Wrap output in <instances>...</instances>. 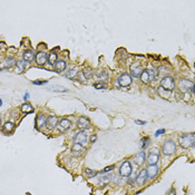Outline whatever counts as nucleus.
I'll list each match as a JSON object with an SVG mask.
<instances>
[{
	"mask_svg": "<svg viewBox=\"0 0 195 195\" xmlns=\"http://www.w3.org/2000/svg\"><path fill=\"white\" fill-rule=\"evenodd\" d=\"M180 145L183 148H190L194 145L195 142V134L194 133H186V134H183L181 135L180 138Z\"/></svg>",
	"mask_w": 195,
	"mask_h": 195,
	"instance_id": "nucleus-1",
	"label": "nucleus"
},
{
	"mask_svg": "<svg viewBox=\"0 0 195 195\" xmlns=\"http://www.w3.org/2000/svg\"><path fill=\"white\" fill-rule=\"evenodd\" d=\"M135 123H137V124H140V125H144V124H146V121H135Z\"/></svg>",
	"mask_w": 195,
	"mask_h": 195,
	"instance_id": "nucleus-44",
	"label": "nucleus"
},
{
	"mask_svg": "<svg viewBox=\"0 0 195 195\" xmlns=\"http://www.w3.org/2000/svg\"><path fill=\"white\" fill-rule=\"evenodd\" d=\"M50 90H52V92H67V89L63 88V87H58V86L50 87Z\"/></svg>",
	"mask_w": 195,
	"mask_h": 195,
	"instance_id": "nucleus-36",
	"label": "nucleus"
},
{
	"mask_svg": "<svg viewBox=\"0 0 195 195\" xmlns=\"http://www.w3.org/2000/svg\"><path fill=\"white\" fill-rule=\"evenodd\" d=\"M57 58H58V57H57V54L52 52H50V55L48 56V61L52 64V65H55L56 61H57Z\"/></svg>",
	"mask_w": 195,
	"mask_h": 195,
	"instance_id": "nucleus-28",
	"label": "nucleus"
},
{
	"mask_svg": "<svg viewBox=\"0 0 195 195\" xmlns=\"http://www.w3.org/2000/svg\"><path fill=\"white\" fill-rule=\"evenodd\" d=\"M77 69L76 68H74V69H70L68 73H67V77H71V78H74L76 75H77Z\"/></svg>",
	"mask_w": 195,
	"mask_h": 195,
	"instance_id": "nucleus-35",
	"label": "nucleus"
},
{
	"mask_svg": "<svg viewBox=\"0 0 195 195\" xmlns=\"http://www.w3.org/2000/svg\"><path fill=\"white\" fill-rule=\"evenodd\" d=\"M21 112L25 114H29V113H33V107L30 104H24L21 106Z\"/></svg>",
	"mask_w": 195,
	"mask_h": 195,
	"instance_id": "nucleus-26",
	"label": "nucleus"
},
{
	"mask_svg": "<svg viewBox=\"0 0 195 195\" xmlns=\"http://www.w3.org/2000/svg\"><path fill=\"white\" fill-rule=\"evenodd\" d=\"M70 125H71V121L69 119H67V118H64L61 121H59L58 124V127H59V131H67V129L69 128Z\"/></svg>",
	"mask_w": 195,
	"mask_h": 195,
	"instance_id": "nucleus-18",
	"label": "nucleus"
},
{
	"mask_svg": "<svg viewBox=\"0 0 195 195\" xmlns=\"http://www.w3.org/2000/svg\"><path fill=\"white\" fill-rule=\"evenodd\" d=\"M167 195H176V192H175V190H174V188H172Z\"/></svg>",
	"mask_w": 195,
	"mask_h": 195,
	"instance_id": "nucleus-43",
	"label": "nucleus"
},
{
	"mask_svg": "<svg viewBox=\"0 0 195 195\" xmlns=\"http://www.w3.org/2000/svg\"><path fill=\"white\" fill-rule=\"evenodd\" d=\"M145 159H146V158H145V152L144 151L138 152V153L134 156V162H135V164L138 166L143 165L144 162H145Z\"/></svg>",
	"mask_w": 195,
	"mask_h": 195,
	"instance_id": "nucleus-12",
	"label": "nucleus"
},
{
	"mask_svg": "<svg viewBox=\"0 0 195 195\" xmlns=\"http://www.w3.org/2000/svg\"><path fill=\"white\" fill-rule=\"evenodd\" d=\"M118 84L121 85V87H127L132 84V77L127 74H121L118 78Z\"/></svg>",
	"mask_w": 195,
	"mask_h": 195,
	"instance_id": "nucleus-7",
	"label": "nucleus"
},
{
	"mask_svg": "<svg viewBox=\"0 0 195 195\" xmlns=\"http://www.w3.org/2000/svg\"><path fill=\"white\" fill-rule=\"evenodd\" d=\"M146 174H147V178L153 180L157 176L158 174V167L156 165H149L146 169Z\"/></svg>",
	"mask_w": 195,
	"mask_h": 195,
	"instance_id": "nucleus-9",
	"label": "nucleus"
},
{
	"mask_svg": "<svg viewBox=\"0 0 195 195\" xmlns=\"http://www.w3.org/2000/svg\"><path fill=\"white\" fill-rule=\"evenodd\" d=\"M96 140H97V135H92L90 138H89V142H90V143H95Z\"/></svg>",
	"mask_w": 195,
	"mask_h": 195,
	"instance_id": "nucleus-40",
	"label": "nucleus"
},
{
	"mask_svg": "<svg viewBox=\"0 0 195 195\" xmlns=\"http://www.w3.org/2000/svg\"><path fill=\"white\" fill-rule=\"evenodd\" d=\"M46 123H47V118L44 114H39L37 116V119H36V125H37L38 129H42L46 126Z\"/></svg>",
	"mask_w": 195,
	"mask_h": 195,
	"instance_id": "nucleus-14",
	"label": "nucleus"
},
{
	"mask_svg": "<svg viewBox=\"0 0 195 195\" xmlns=\"http://www.w3.org/2000/svg\"><path fill=\"white\" fill-rule=\"evenodd\" d=\"M89 119L86 117H80L78 119V123H77V126L79 127L80 129H86L89 127Z\"/></svg>",
	"mask_w": 195,
	"mask_h": 195,
	"instance_id": "nucleus-19",
	"label": "nucleus"
},
{
	"mask_svg": "<svg viewBox=\"0 0 195 195\" xmlns=\"http://www.w3.org/2000/svg\"><path fill=\"white\" fill-rule=\"evenodd\" d=\"M140 77V80L143 81V83H145V84H147V83H149V81H151V80H149V76H148V74H147V71H146V70H144Z\"/></svg>",
	"mask_w": 195,
	"mask_h": 195,
	"instance_id": "nucleus-29",
	"label": "nucleus"
},
{
	"mask_svg": "<svg viewBox=\"0 0 195 195\" xmlns=\"http://www.w3.org/2000/svg\"><path fill=\"white\" fill-rule=\"evenodd\" d=\"M94 87L96 89H105L107 88V84L105 81H98L97 84H94Z\"/></svg>",
	"mask_w": 195,
	"mask_h": 195,
	"instance_id": "nucleus-32",
	"label": "nucleus"
},
{
	"mask_svg": "<svg viewBox=\"0 0 195 195\" xmlns=\"http://www.w3.org/2000/svg\"><path fill=\"white\" fill-rule=\"evenodd\" d=\"M85 147L83 146V145H80V144H74V146H73V155L74 156H80V155H83L85 153Z\"/></svg>",
	"mask_w": 195,
	"mask_h": 195,
	"instance_id": "nucleus-17",
	"label": "nucleus"
},
{
	"mask_svg": "<svg viewBox=\"0 0 195 195\" xmlns=\"http://www.w3.org/2000/svg\"><path fill=\"white\" fill-rule=\"evenodd\" d=\"M162 151L165 155H173L176 152V145L172 140H167L163 144Z\"/></svg>",
	"mask_w": 195,
	"mask_h": 195,
	"instance_id": "nucleus-3",
	"label": "nucleus"
},
{
	"mask_svg": "<svg viewBox=\"0 0 195 195\" xmlns=\"http://www.w3.org/2000/svg\"><path fill=\"white\" fill-rule=\"evenodd\" d=\"M85 174H86L88 177H95L96 175L98 174V172H97V171H93V169H90V168H85Z\"/></svg>",
	"mask_w": 195,
	"mask_h": 195,
	"instance_id": "nucleus-31",
	"label": "nucleus"
},
{
	"mask_svg": "<svg viewBox=\"0 0 195 195\" xmlns=\"http://www.w3.org/2000/svg\"><path fill=\"white\" fill-rule=\"evenodd\" d=\"M0 125H1V118H0Z\"/></svg>",
	"mask_w": 195,
	"mask_h": 195,
	"instance_id": "nucleus-46",
	"label": "nucleus"
},
{
	"mask_svg": "<svg viewBox=\"0 0 195 195\" xmlns=\"http://www.w3.org/2000/svg\"><path fill=\"white\" fill-rule=\"evenodd\" d=\"M15 129V124L12 121H7L4 125V132L6 133H11Z\"/></svg>",
	"mask_w": 195,
	"mask_h": 195,
	"instance_id": "nucleus-25",
	"label": "nucleus"
},
{
	"mask_svg": "<svg viewBox=\"0 0 195 195\" xmlns=\"http://www.w3.org/2000/svg\"><path fill=\"white\" fill-rule=\"evenodd\" d=\"M148 144H149V138H148V137H144V138H142V140H140V148L144 151V148L146 147Z\"/></svg>",
	"mask_w": 195,
	"mask_h": 195,
	"instance_id": "nucleus-33",
	"label": "nucleus"
},
{
	"mask_svg": "<svg viewBox=\"0 0 195 195\" xmlns=\"http://www.w3.org/2000/svg\"><path fill=\"white\" fill-rule=\"evenodd\" d=\"M149 153H153V154L159 155V151H158L157 148H153V149H151V152H149Z\"/></svg>",
	"mask_w": 195,
	"mask_h": 195,
	"instance_id": "nucleus-41",
	"label": "nucleus"
},
{
	"mask_svg": "<svg viewBox=\"0 0 195 195\" xmlns=\"http://www.w3.org/2000/svg\"><path fill=\"white\" fill-rule=\"evenodd\" d=\"M47 83H48L47 80H35V81H33V85H45V84H47Z\"/></svg>",
	"mask_w": 195,
	"mask_h": 195,
	"instance_id": "nucleus-38",
	"label": "nucleus"
},
{
	"mask_svg": "<svg viewBox=\"0 0 195 195\" xmlns=\"http://www.w3.org/2000/svg\"><path fill=\"white\" fill-rule=\"evenodd\" d=\"M119 174L124 177H128L132 174V165L128 161H125L119 167Z\"/></svg>",
	"mask_w": 195,
	"mask_h": 195,
	"instance_id": "nucleus-5",
	"label": "nucleus"
},
{
	"mask_svg": "<svg viewBox=\"0 0 195 195\" xmlns=\"http://www.w3.org/2000/svg\"><path fill=\"white\" fill-rule=\"evenodd\" d=\"M96 76H97V78L99 79V81H106V79L108 78V73H107L106 70L100 69L97 71Z\"/></svg>",
	"mask_w": 195,
	"mask_h": 195,
	"instance_id": "nucleus-24",
	"label": "nucleus"
},
{
	"mask_svg": "<svg viewBox=\"0 0 195 195\" xmlns=\"http://www.w3.org/2000/svg\"><path fill=\"white\" fill-rule=\"evenodd\" d=\"M146 71H147L148 76H149V80H154L155 77H156L154 69H153V68H152V69H146Z\"/></svg>",
	"mask_w": 195,
	"mask_h": 195,
	"instance_id": "nucleus-34",
	"label": "nucleus"
},
{
	"mask_svg": "<svg viewBox=\"0 0 195 195\" xmlns=\"http://www.w3.org/2000/svg\"><path fill=\"white\" fill-rule=\"evenodd\" d=\"M66 68V61L65 60H57L55 64V71L56 73H61Z\"/></svg>",
	"mask_w": 195,
	"mask_h": 195,
	"instance_id": "nucleus-21",
	"label": "nucleus"
},
{
	"mask_svg": "<svg viewBox=\"0 0 195 195\" xmlns=\"http://www.w3.org/2000/svg\"><path fill=\"white\" fill-rule=\"evenodd\" d=\"M161 87H162L163 89H165V90L171 92V90H173L174 87H175V81H174V79L171 77V76H166V77L163 78L162 81H161Z\"/></svg>",
	"mask_w": 195,
	"mask_h": 195,
	"instance_id": "nucleus-4",
	"label": "nucleus"
},
{
	"mask_svg": "<svg viewBox=\"0 0 195 195\" xmlns=\"http://www.w3.org/2000/svg\"><path fill=\"white\" fill-rule=\"evenodd\" d=\"M164 132H165V129H158L157 132H156V134H155V136H158L159 134H163Z\"/></svg>",
	"mask_w": 195,
	"mask_h": 195,
	"instance_id": "nucleus-42",
	"label": "nucleus"
},
{
	"mask_svg": "<svg viewBox=\"0 0 195 195\" xmlns=\"http://www.w3.org/2000/svg\"><path fill=\"white\" fill-rule=\"evenodd\" d=\"M58 125V118L57 116H49L46 123V127L48 129H54L56 126Z\"/></svg>",
	"mask_w": 195,
	"mask_h": 195,
	"instance_id": "nucleus-13",
	"label": "nucleus"
},
{
	"mask_svg": "<svg viewBox=\"0 0 195 195\" xmlns=\"http://www.w3.org/2000/svg\"><path fill=\"white\" fill-rule=\"evenodd\" d=\"M36 58V55H35V52L31 50V49H28L26 52H24V61H26V63H33V60Z\"/></svg>",
	"mask_w": 195,
	"mask_h": 195,
	"instance_id": "nucleus-16",
	"label": "nucleus"
},
{
	"mask_svg": "<svg viewBox=\"0 0 195 195\" xmlns=\"http://www.w3.org/2000/svg\"><path fill=\"white\" fill-rule=\"evenodd\" d=\"M146 180H147V174H146V169H142L140 173H138L137 177H136L137 185H140V186L144 185V184H145V182H146Z\"/></svg>",
	"mask_w": 195,
	"mask_h": 195,
	"instance_id": "nucleus-11",
	"label": "nucleus"
},
{
	"mask_svg": "<svg viewBox=\"0 0 195 195\" xmlns=\"http://www.w3.org/2000/svg\"><path fill=\"white\" fill-rule=\"evenodd\" d=\"M28 98H29V94H28V93H26V94H25V97H24V99L27 100Z\"/></svg>",
	"mask_w": 195,
	"mask_h": 195,
	"instance_id": "nucleus-45",
	"label": "nucleus"
},
{
	"mask_svg": "<svg viewBox=\"0 0 195 195\" xmlns=\"http://www.w3.org/2000/svg\"><path fill=\"white\" fill-rule=\"evenodd\" d=\"M48 61V55L46 52H39L36 55V63L39 65V66H42Z\"/></svg>",
	"mask_w": 195,
	"mask_h": 195,
	"instance_id": "nucleus-8",
	"label": "nucleus"
},
{
	"mask_svg": "<svg viewBox=\"0 0 195 195\" xmlns=\"http://www.w3.org/2000/svg\"><path fill=\"white\" fill-rule=\"evenodd\" d=\"M158 159H159V155L157 154H153V153H149V155L147 156L146 158V161L149 165H156L158 162Z\"/></svg>",
	"mask_w": 195,
	"mask_h": 195,
	"instance_id": "nucleus-20",
	"label": "nucleus"
},
{
	"mask_svg": "<svg viewBox=\"0 0 195 195\" xmlns=\"http://www.w3.org/2000/svg\"><path fill=\"white\" fill-rule=\"evenodd\" d=\"M115 168V166L114 165H111V166H107V167H105V168L102 171L103 173H106V172H111V171H113V169Z\"/></svg>",
	"mask_w": 195,
	"mask_h": 195,
	"instance_id": "nucleus-37",
	"label": "nucleus"
},
{
	"mask_svg": "<svg viewBox=\"0 0 195 195\" xmlns=\"http://www.w3.org/2000/svg\"><path fill=\"white\" fill-rule=\"evenodd\" d=\"M142 73H143V66L140 65V63L135 61L132 65V67H131V74H132V76H134V77H140V75H142Z\"/></svg>",
	"mask_w": 195,
	"mask_h": 195,
	"instance_id": "nucleus-6",
	"label": "nucleus"
},
{
	"mask_svg": "<svg viewBox=\"0 0 195 195\" xmlns=\"http://www.w3.org/2000/svg\"><path fill=\"white\" fill-rule=\"evenodd\" d=\"M16 71L17 73H19V74H21V73H24L25 71V69H26L27 67V63L26 61H24V60H18L17 63H16Z\"/></svg>",
	"mask_w": 195,
	"mask_h": 195,
	"instance_id": "nucleus-22",
	"label": "nucleus"
},
{
	"mask_svg": "<svg viewBox=\"0 0 195 195\" xmlns=\"http://www.w3.org/2000/svg\"><path fill=\"white\" fill-rule=\"evenodd\" d=\"M158 93H159V95L162 96V97H164V98H168L169 95H171V92L163 89L162 87H159V88H158Z\"/></svg>",
	"mask_w": 195,
	"mask_h": 195,
	"instance_id": "nucleus-30",
	"label": "nucleus"
},
{
	"mask_svg": "<svg viewBox=\"0 0 195 195\" xmlns=\"http://www.w3.org/2000/svg\"><path fill=\"white\" fill-rule=\"evenodd\" d=\"M16 64V60L12 57L10 58H6L2 61V63L0 64V68H4V69H8V68H11V67H14Z\"/></svg>",
	"mask_w": 195,
	"mask_h": 195,
	"instance_id": "nucleus-15",
	"label": "nucleus"
},
{
	"mask_svg": "<svg viewBox=\"0 0 195 195\" xmlns=\"http://www.w3.org/2000/svg\"><path fill=\"white\" fill-rule=\"evenodd\" d=\"M0 49H1L2 52H5V50L7 49V45L5 44V42H0Z\"/></svg>",
	"mask_w": 195,
	"mask_h": 195,
	"instance_id": "nucleus-39",
	"label": "nucleus"
},
{
	"mask_svg": "<svg viewBox=\"0 0 195 195\" xmlns=\"http://www.w3.org/2000/svg\"><path fill=\"white\" fill-rule=\"evenodd\" d=\"M81 75H83V77L86 78V79H89V78H92V76H93L92 68H85V69L81 71Z\"/></svg>",
	"mask_w": 195,
	"mask_h": 195,
	"instance_id": "nucleus-27",
	"label": "nucleus"
},
{
	"mask_svg": "<svg viewBox=\"0 0 195 195\" xmlns=\"http://www.w3.org/2000/svg\"><path fill=\"white\" fill-rule=\"evenodd\" d=\"M112 180V175L111 174H107V175H105V176H102L98 180V185H100V186H105L106 184H108L109 182H111Z\"/></svg>",
	"mask_w": 195,
	"mask_h": 195,
	"instance_id": "nucleus-23",
	"label": "nucleus"
},
{
	"mask_svg": "<svg viewBox=\"0 0 195 195\" xmlns=\"http://www.w3.org/2000/svg\"><path fill=\"white\" fill-rule=\"evenodd\" d=\"M178 88L181 92L183 93H188L194 90V83L188 79H181L178 81Z\"/></svg>",
	"mask_w": 195,
	"mask_h": 195,
	"instance_id": "nucleus-2",
	"label": "nucleus"
},
{
	"mask_svg": "<svg viewBox=\"0 0 195 195\" xmlns=\"http://www.w3.org/2000/svg\"><path fill=\"white\" fill-rule=\"evenodd\" d=\"M74 142H75V144H80V145L86 144L87 143V135H86L84 132L77 133L74 137Z\"/></svg>",
	"mask_w": 195,
	"mask_h": 195,
	"instance_id": "nucleus-10",
	"label": "nucleus"
}]
</instances>
